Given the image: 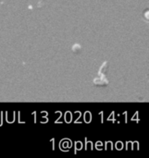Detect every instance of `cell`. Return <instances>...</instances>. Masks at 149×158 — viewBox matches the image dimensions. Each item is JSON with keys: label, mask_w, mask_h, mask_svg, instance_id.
Masks as SVG:
<instances>
[{"label": "cell", "mask_w": 149, "mask_h": 158, "mask_svg": "<svg viewBox=\"0 0 149 158\" xmlns=\"http://www.w3.org/2000/svg\"><path fill=\"white\" fill-rule=\"evenodd\" d=\"M108 84V81L105 78H98L95 80V85L96 86H106Z\"/></svg>", "instance_id": "6da1fadb"}]
</instances>
